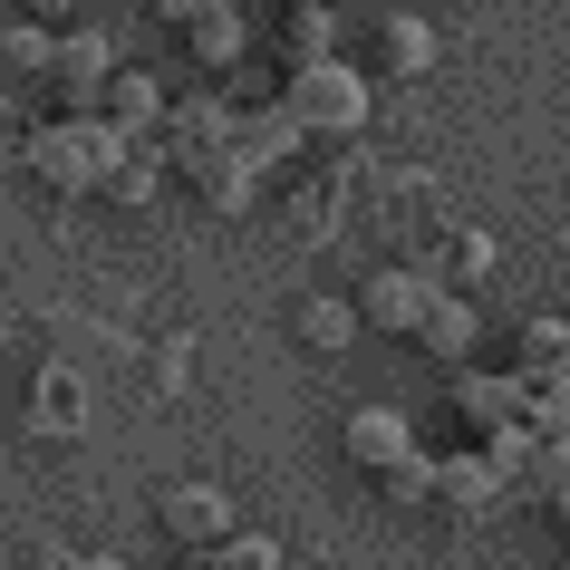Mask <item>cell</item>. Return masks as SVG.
<instances>
[{
    "label": "cell",
    "instance_id": "4fadbf2b",
    "mask_svg": "<svg viewBox=\"0 0 570 570\" xmlns=\"http://www.w3.org/2000/svg\"><path fill=\"white\" fill-rule=\"evenodd\" d=\"M425 49H435V39H425V20H367V59H348L367 78V88H377V78H406V68H425Z\"/></svg>",
    "mask_w": 570,
    "mask_h": 570
},
{
    "label": "cell",
    "instance_id": "5bb4252c",
    "mask_svg": "<svg viewBox=\"0 0 570 570\" xmlns=\"http://www.w3.org/2000/svg\"><path fill=\"white\" fill-rule=\"evenodd\" d=\"M435 503L445 512H483V503H503V483H493L483 454H435Z\"/></svg>",
    "mask_w": 570,
    "mask_h": 570
},
{
    "label": "cell",
    "instance_id": "7402d4cb",
    "mask_svg": "<svg viewBox=\"0 0 570 570\" xmlns=\"http://www.w3.org/2000/svg\"><path fill=\"white\" fill-rule=\"evenodd\" d=\"M68 570H126V561H117V551H78Z\"/></svg>",
    "mask_w": 570,
    "mask_h": 570
},
{
    "label": "cell",
    "instance_id": "44dd1931",
    "mask_svg": "<svg viewBox=\"0 0 570 570\" xmlns=\"http://www.w3.org/2000/svg\"><path fill=\"white\" fill-rule=\"evenodd\" d=\"M204 204H213V213H242V204H252V175H233V165L204 175Z\"/></svg>",
    "mask_w": 570,
    "mask_h": 570
},
{
    "label": "cell",
    "instance_id": "7c38bea8",
    "mask_svg": "<svg viewBox=\"0 0 570 570\" xmlns=\"http://www.w3.org/2000/svg\"><path fill=\"white\" fill-rule=\"evenodd\" d=\"M454 416L474 425V435H503V425H522V377L464 367V377H454Z\"/></svg>",
    "mask_w": 570,
    "mask_h": 570
},
{
    "label": "cell",
    "instance_id": "3957f363",
    "mask_svg": "<svg viewBox=\"0 0 570 570\" xmlns=\"http://www.w3.org/2000/svg\"><path fill=\"white\" fill-rule=\"evenodd\" d=\"M49 88H59L68 117H97V97H107V78H117V49H107V30H59L49 39V68H39Z\"/></svg>",
    "mask_w": 570,
    "mask_h": 570
},
{
    "label": "cell",
    "instance_id": "7a4b0ae2",
    "mask_svg": "<svg viewBox=\"0 0 570 570\" xmlns=\"http://www.w3.org/2000/svg\"><path fill=\"white\" fill-rule=\"evenodd\" d=\"M281 117L301 126V136H358L367 126V78L348 59H320L301 78H281Z\"/></svg>",
    "mask_w": 570,
    "mask_h": 570
},
{
    "label": "cell",
    "instance_id": "e0dca14e",
    "mask_svg": "<svg viewBox=\"0 0 570 570\" xmlns=\"http://www.w3.org/2000/svg\"><path fill=\"white\" fill-rule=\"evenodd\" d=\"M301 338L320 348V358H330V348H348V338H358V320H348V301H338V291H320V301H301Z\"/></svg>",
    "mask_w": 570,
    "mask_h": 570
},
{
    "label": "cell",
    "instance_id": "8992f818",
    "mask_svg": "<svg viewBox=\"0 0 570 570\" xmlns=\"http://www.w3.org/2000/svg\"><path fill=\"white\" fill-rule=\"evenodd\" d=\"M175 39H184V59H194V68H242L252 20L223 10V0H184V10H175Z\"/></svg>",
    "mask_w": 570,
    "mask_h": 570
},
{
    "label": "cell",
    "instance_id": "ffe728a7",
    "mask_svg": "<svg viewBox=\"0 0 570 570\" xmlns=\"http://www.w3.org/2000/svg\"><path fill=\"white\" fill-rule=\"evenodd\" d=\"M39 425H78V377H39Z\"/></svg>",
    "mask_w": 570,
    "mask_h": 570
},
{
    "label": "cell",
    "instance_id": "9a60e30c",
    "mask_svg": "<svg viewBox=\"0 0 570 570\" xmlns=\"http://www.w3.org/2000/svg\"><path fill=\"white\" fill-rule=\"evenodd\" d=\"M155 165H165V146L146 136V146H126L117 165H107V184H97V194H107V204H146V194H155Z\"/></svg>",
    "mask_w": 570,
    "mask_h": 570
},
{
    "label": "cell",
    "instance_id": "ba28073f",
    "mask_svg": "<svg viewBox=\"0 0 570 570\" xmlns=\"http://www.w3.org/2000/svg\"><path fill=\"white\" fill-rule=\"evenodd\" d=\"M97 126H107V136H126V146H146L155 126H165V88H155L146 68H117V78H107V97H97Z\"/></svg>",
    "mask_w": 570,
    "mask_h": 570
},
{
    "label": "cell",
    "instance_id": "6da1fadb",
    "mask_svg": "<svg viewBox=\"0 0 570 570\" xmlns=\"http://www.w3.org/2000/svg\"><path fill=\"white\" fill-rule=\"evenodd\" d=\"M117 155H126V136H107L97 117H59V126H39L30 146H20V165H30L49 194H97Z\"/></svg>",
    "mask_w": 570,
    "mask_h": 570
},
{
    "label": "cell",
    "instance_id": "8fae6325",
    "mask_svg": "<svg viewBox=\"0 0 570 570\" xmlns=\"http://www.w3.org/2000/svg\"><path fill=\"white\" fill-rule=\"evenodd\" d=\"M338 30H348V20H338L330 0H301V10L281 20V78H301V68H320V59H348Z\"/></svg>",
    "mask_w": 570,
    "mask_h": 570
},
{
    "label": "cell",
    "instance_id": "5b68a950",
    "mask_svg": "<svg viewBox=\"0 0 570 570\" xmlns=\"http://www.w3.org/2000/svg\"><path fill=\"white\" fill-rule=\"evenodd\" d=\"M309 136L291 117H281V97H271V107H252V117H233V175H291V155H301Z\"/></svg>",
    "mask_w": 570,
    "mask_h": 570
},
{
    "label": "cell",
    "instance_id": "ac0fdd59",
    "mask_svg": "<svg viewBox=\"0 0 570 570\" xmlns=\"http://www.w3.org/2000/svg\"><path fill=\"white\" fill-rule=\"evenodd\" d=\"M561 320H532V330H522V377H561Z\"/></svg>",
    "mask_w": 570,
    "mask_h": 570
},
{
    "label": "cell",
    "instance_id": "277c9868",
    "mask_svg": "<svg viewBox=\"0 0 570 570\" xmlns=\"http://www.w3.org/2000/svg\"><path fill=\"white\" fill-rule=\"evenodd\" d=\"M425 291H435V271H425V262H387V271H367V281H358L348 320H358V330L406 338V330H416V309H425Z\"/></svg>",
    "mask_w": 570,
    "mask_h": 570
},
{
    "label": "cell",
    "instance_id": "9c48e42d",
    "mask_svg": "<svg viewBox=\"0 0 570 570\" xmlns=\"http://www.w3.org/2000/svg\"><path fill=\"white\" fill-rule=\"evenodd\" d=\"M155 522H165L184 551H213V541L233 532V503H223V483H175V493L155 503Z\"/></svg>",
    "mask_w": 570,
    "mask_h": 570
},
{
    "label": "cell",
    "instance_id": "d6986e66",
    "mask_svg": "<svg viewBox=\"0 0 570 570\" xmlns=\"http://www.w3.org/2000/svg\"><path fill=\"white\" fill-rule=\"evenodd\" d=\"M49 39H59L49 20H20V30L0 39V59H10V68H49Z\"/></svg>",
    "mask_w": 570,
    "mask_h": 570
},
{
    "label": "cell",
    "instance_id": "2e32d148",
    "mask_svg": "<svg viewBox=\"0 0 570 570\" xmlns=\"http://www.w3.org/2000/svg\"><path fill=\"white\" fill-rule=\"evenodd\" d=\"M377 493H387V503H406V512H425V503H435V454H396V464H387V474H377Z\"/></svg>",
    "mask_w": 570,
    "mask_h": 570
},
{
    "label": "cell",
    "instance_id": "52a82bcc",
    "mask_svg": "<svg viewBox=\"0 0 570 570\" xmlns=\"http://www.w3.org/2000/svg\"><path fill=\"white\" fill-rule=\"evenodd\" d=\"M406 338H416V348H425L435 367H464V358H474V338H483V320H474V301H464V291H445V281H435Z\"/></svg>",
    "mask_w": 570,
    "mask_h": 570
},
{
    "label": "cell",
    "instance_id": "30bf717a",
    "mask_svg": "<svg viewBox=\"0 0 570 570\" xmlns=\"http://www.w3.org/2000/svg\"><path fill=\"white\" fill-rule=\"evenodd\" d=\"M338 454H348L358 474H387L396 454H416V425L396 416V406H358V416L338 425Z\"/></svg>",
    "mask_w": 570,
    "mask_h": 570
}]
</instances>
